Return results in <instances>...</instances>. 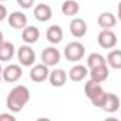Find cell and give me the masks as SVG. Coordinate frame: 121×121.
I'll return each instance as SVG.
<instances>
[{
  "label": "cell",
  "instance_id": "6da1fadb",
  "mask_svg": "<svg viewBox=\"0 0 121 121\" xmlns=\"http://www.w3.org/2000/svg\"><path fill=\"white\" fill-rule=\"evenodd\" d=\"M30 90L23 86V85H17L14 86L7 94V100H6V106L9 108L10 113H20L23 111V108L27 106V103L30 101Z\"/></svg>",
  "mask_w": 121,
  "mask_h": 121
},
{
  "label": "cell",
  "instance_id": "7a4b0ae2",
  "mask_svg": "<svg viewBox=\"0 0 121 121\" xmlns=\"http://www.w3.org/2000/svg\"><path fill=\"white\" fill-rule=\"evenodd\" d=\"M85 54H86V47L79 41L69 42L63 49V55H65L66 60H69V62H78V60L83 59Z\"/></svg>",
  "mask_w": 121,
  "mask_h": 121
},
{
  "label": "cell",
  "instance_id": "3957f363",
  "mask_svg": "<svg viewBox=\"0 0 121 121\" xmlns=\"http://www.w3.org/2000/svg\"><path fill=\"white\" fill-rule=\"evenodd\" d=\"M17 59L21 66H34L35 63V52L30 45L24 44L17 51Z\"/></svg>",
  "mask_w": 121,
  "mask_h": 121
},
{
  "label": "cell",
  "instance_id": "277c9868",
  "mask_svg": "<svg viewBox=\"0 0 121 121\" xmlns=\"http://www.w3.org/2000/svg\"><path fill=\"white\" fill-rule=\"evenodd\" d=\"M23 69L17 63H10L6 68H3V80L7 83H16L21 79Z\"/></svg>",
  "mask_w": 121,
  "mask_h": 121
},
{
  "label": "cell",
  "instance_id": "5b68a950",
  "mask_svg": "<svg viewBox=\"0 0 121 121\" xmlns=\"http://www.w3.org/2000/svg\"><path fill=\"white\" fill-rule=\"evenodd\" d=\"M97 42L103 49H113L117 45V35L111 30H101L97 35Z\"/></svg>",
  "mask_w": 121,
  "mask_h": 121
},
{
  "label": "cell",
  "instance_id": "8992f818",
  "mask_svg": "<svg viewBox=\"0 0 121 121\" xmlns=\"http://www.w3.org/2000/svg\"><path fill=\"white\" fill-rule=\"evenodd\" d=\"M41 60L48 68L49 66H56L60 60V52L58 51V48H55V47H47V48L42 49Z\"/></svg>",
  "mask_w": 121,
  "mask_h": 121
},
{
  "label": "cell",
  "instance_id": "52a82bcc",
  "mask_svg": "<svg viewBox=\"0 0 121 121\" xmlns=\"http://www.w3.org/2000/svg\"><path fill=\"white\" fill-rule=\"evenodd\" d=\"M49 68L44 63H38L34 65L30 70V79L35 83H42L49 78Z\"/></svg>",
  "mask_w": 121,
  "mask_h": 121
},
{
  "label": "cell",
  "instance_id": "ba28073f",
  "mask_svg": "<svg viewBox=\"0 0 121 121\" xmlns=\"http://www.w3.org/2000/svg\"><path fill=\"white\" fill-rule=\"evenodd\" d=\"M69 31L75 38H82L86 35L87 32V24L83 18L80 17H75L72 18V21L69 23Z\"/></svg>",
  "mask_w": 121,
  "mask_h": 121
},
{
  "label": "cell",
  "instance_id": "9c48e42d",
  "mask_svg": "<svg viewBox=\"0 0 121 121\" xmlns=\"http://www.w3.org/2000/svg\"><path fill=\"white\" fill-rule=\"evenodd\" d=\"M9 26L13 30H23L27 27V16L23 11H13L7 17Z\"/></svg>",
  "mask_w": 121,
  "mask_h": 121
},
{
  "label": "cell",
  "instance_id": "30bf717a",
  "mask_svg": "<svg viewBox=\"0 0 121 121\" xmlns=\"http://www.w3.org/2000/svg\"><path fill=\"white\" fill-rule=\"evenodd\" d=\"M34 17L41 23H47L52 18V9L45 3H39L34 7Z\"/></svg>",
  "mask_w": 121,
  "mask_h": 121
},
{
  "label": "cell",
  "instance_id": "8fae6325",
  "mask_svg": "<svg viewBox=\"0 0 121 121\" xmlns=\"http://www.w3.org/2000/svg\"><path fill=\"white\" fill-rule=\"evenodd\" d=\"M49 85L54 86V87H62L65 86L66 80L69 79L68 78V73L63 70V69H54L51 73H49Z\"/></svg>",
  "mask_w": 121,
  "mask_h": 121
},
{
  "label": "cell",
  "instance_id": "7c38bea8",
  "mask_svg": "<svg viewBox=\"0 0 121 121\" xmlns=\"http://www.w3.org/2000/svg\"><path fill=\"white\" fill-rule=\"evenodd\" d=\"M120 97L114 93H107V97H106V101H104V106L101 107V110L106 113H116L117 110H120Z\"/></svg>",
  "mask_w": 121,
  "mask_h": 121
},
{
  "label": "cell",
  "instance_id": "4fadbf2b",
  "mask_svg": "<svg viewBox=\"0 0 121 121\" xmlns=\"http://www.w3.org/2000/svg\"><path fill=\"white\" fill-rule=\"evenodd\" d=\"M101 93H104V89L101 87V83L99 82H94V80H87L86 85H85V94L89 100H94L97 96H100Z\"/></svg>",
  "mask_w": 121,
  "mask_h": 121
},
{
  "label": "cell",
  "instance_id": "5bb4252c",
  "mask_svg": "<svg viewBox=\"0 0 121 121\" xmlns=\"http://www.w3.org/2000/svg\"><path fill=\"white\" fill-rule=\"evenodd\" d=\"M21 38H23L24 44H27V45L35 44L39 38V30L34 26H27L26 28L21 30Z\"/></svg>",
  "mask_w": 121,
  "mask_h": 121
},
{
  "label": "cell",
  "instance_id": "9a60e30c",
  "mask_svg": "<svg viewBox=\"0 0 121 121\" xmlns=\"http://www.w3.org/2000/svg\"><path fill=\"white\" fill-rule=\"evenodd\" d=\"M116 23H117V18H116V16H114L113 13H110V11L101 13V14L99 16V18H97V24L101 27V30H111V28L116 26Z\"/></svg>",
  "mask_w": 121,
  "mask_h": 121
},
{
  "label": "cell",
  "instance_id": "2e32d148",
  "mask_svg": "<svg viewBox=\"0 0 121 121\" xmlns=\"http://www.w3.org/2000/svg\"><path fill=\"white\" fill-rule=\"evenodd\" d=\"M87 75H89V70L85 65H75V66L70 68V70L68 73V78L72 82H82Z\"/></svg>",
  "mask_w": 121,
  "mask_h": 121
},
{
  "label": "cell",
  "instance_id": "e0dca14e",
  "mask_svg": "<svg viewBox=\"0 0 121 121\" xmlns=\"http://www.w3.org/2000/svg\"><path fill=\"white\" fill-rule=\"evenodd\" d=\"M89 75H90L91 80L99 82V83H103V82H106V80L108 79V76H110V70H108V66H107V65H103V66H99V68L90 69Z\"/></svg>",
  "mask_w": 121,
  "mask_h": 121
},
{
  "label": "cell",
  "instance_id": "ac0fdd59",
  "mask_svg": "<svg viewBox=\"0 0 121 121\" xmlns=\"http://www.w3.org/2000/svg\"><path fill=\"white\" fill-rule=\"evenodd\" d=\"M16 55V48L13 45V42L10 41H4L0 44V60L1 62H9L14 58Z\"/></svg>",
  "mask_w": 121,
  "mask_h": 121
},
{
  "label": "cell",
  "instance_id": "d6986e66",
  "mask_svg": "<svg viewBox=\"0 0 121 121\" xmlns=\"http://www.w3.org/2000/svg\"><path fill=\"white\" fill-rule=\"evenodd\" d=\"M45 35H47L48 42H51V44H54V45L59 44L60 41L63 39V31H62V28H60L59 26H56V24L48 27Z\"/></svg>",
  "mask_w": 121,
  "mask_h": 121
},
{
  "label": "cell",
  "instance_id": "ffe728a7",
  "mask_svg": "<svg viewBox=\"0 0 121 121\" xmlns=\"http://www.w3.org/2000/svg\"><path fill=\"white\" fill-rule=\"evenodd\" d=\"M79 10H80V6L76 0H65L63 4H62V13L65 16L73 17L79 13Z\"/></svg>",
  "mask_w": 121,
  "mask_h": 121
},
{
  "label": "cell",
  "instance_id": "44dd1931",
  "mask_svg": "<svg viewBox=\"0 0 121 121\" xmlns=\"http://www.w3.org/2000/svg\"><path fill=\"white\" fill-rule=\"evenodd\" d=\"M107 65L113 69H121V49H113L107 55Z\"/></svg>",
  "mask_w": 121,
  "mask_h": 121
},
{
  "label": "cell",
  "instance_id": "7402d4cb",
  "mask_svg": "<svg viewBox=\"0 0 121 121\" xmlns=\"http://www.w3.org/2000/svg\"><path fill=\"white\" fill-rule=\"evenodd\" d=\"M103 65H107V60L101 54L93 52L87 56V68L94 69V68H99V66H103Z\"/></svg>",
  "mask_w": 121,
  "mask_h": 121
},
{
  "label": "cell",
  "instance_id": "603a6c76",
  "mask_svg": "<svg viewBox=\"0 0 121 121\" xmlns=\"http://www.w3.org/2000/svg\"><path fill=\"white\" fill-rule=\"evenodd\" d=\"M106 97H107V93L104 91V93H101L100 96H97L94 100H91V104L94 106V107H97V108H101L103 106H104V101H106Z\"/></svg>",
  "mask_w": 121,
  "mask_h": 121
},
{
  "label": "cell",
  "instance_id": "cb8c5ba5",
  "mask_svg": "<svg viewBox=\"0 0 121 121\" xmlns=\"http://www.w3.org/2000/svg\"><path fill=\"white\" fill-rule=\"evenodd\" d=\"M17 4L21 7V9H31L32 4H34V0H17Z\"/></svg>",
  "mask_w": 121,
  "mask_h": 121
},
{
  "label": "cell",
  "instance_id": "d4e9b609",
  "mask_svg": "<svg viewBox=\"0 0 121 121\" xmlns=\"http://www.w3.org/2000/svg\"><path fill=\"white\" fill-rule=\"evenodd\" d=\"M0 121H17V120L11 113H1L0 114Z\"/></svg>",
  "mask_w": 121,
  "mask_h": 121
},
{
  "label": "cell",
  "instance_id": "484cf974",
  "mask_svg": "<svg viewBox=\"0 0 121 121\" xmlns=\"http://www.w3.org/2000/svg\"><path fill=\"white\" fill-rule=\"evenodd\" d=\"M7 17H9V11H7V9H6V6L0 4V21H3V20L7 18Z\"/></svg>",
  "mask_w": 121,
  "mask_h": 121
},
{
  "label": "cell",
  "instance_id": "4316f807",
  "mask_svg": "<svg viewBox=\"0 0 121 121\" xmlns=\"http://www.w3.org/2000/svg\"><path fill=\"white\" fill-rule=\"evenodd\" d=\"M117 17H118V20L121 21V1L118 3V6H117Z\"/></svg>",
  "mask_w": 121,
  "mask_h": 121
},
{
  "label": "cell",
  "instance_id": "83f0119b",
  "mask_svg": "<svg viewBox=\"0 0 121 121\" xmlns=\"http://www.w3.org/2000/svg\"><path fill=\"white\" fill-rule=\"evenodd\" d=\"M104 121H121V120H118V118H114V117H107Z\"/></svg>",
  "mask_w": 121,
  "mask_h": 121
},
{
  "label": "cell",
  "instance_id": "f1b7e54d",
  "mask_svg": "<svg viewBox=\"0 0 121 121\" xmlns=\"http://www.w3.org/2000/svg\"><path fill=\"white\" fill-rule=\"evenodd\" d=\"M35 121H51L49 118H47V117H39V118H37Z\"/></svg>",
  "mask_w": 121,
  "mask_h": 121
},
{
  "label": "cell",
  "instance_id": "f546056e",
  "mask_svg": "<svg viewBox=\"0 0 121 121\" xmlns=\"http://www.w3.org/2000/svg\"><path fill=\"white\" fill-rule=\"evenodd\" d=\"M3 80V66H1V63H0V82Z\"/></svg>",
  "mask_w": 121,
  "mask_h": 121
},
{
  "label": "cell",
  "instance_id": "4dcf8cb0",
  "mask_svg": "<svg viewBox=\"0 0 121 121\" xmlns=\"http://www.w3.org/2000/svg\"><path fill=\"white\" fill-rule=\"evenodd\" d=\"M1 42H4V35H3V32L0 31V44H1Z\"/></svg>",
  "mask_w": 121,
  "mask_h": 121
},
{
  "label": "cell",
  "instance_id": "1f68e13d",
  "mask_svg": "<svg viewBox=\"0 0 121 121\" xmlns=\"http://www.w3.org/2000/svg\"><path fill=\"white\" fill-rule=\"evenodd\" d=\"M0 1H7V0H0Z\"/></svg>",
  "mask_w": 121,
  "mask_h": 121
},
{
  "label": "cell",
  "instance_id": "d6a6232c",
  "mask_svg": "<svg viewBox=\"0 0 121 121\" xmlns=\"http://www.w3.org/2000/svg\"><path fill=\"white\" fill-rule=\"evenodd\" d=\"M120 117H121V111H120Z\"/></svg>",
  "mask_w": 121,
  "mask_h": 121
}]
</instances>
